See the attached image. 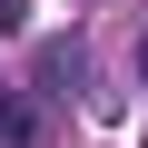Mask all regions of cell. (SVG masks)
Wrapping results in <instances>:
<instances>
[{
  "label": "cell",
  "instance_id": "obj_2",
  "mask_svg": "<svg viewBox=\"0 0 148 148\" xmlns=\"http://www.w3.org/2000/svg\"><path fill=\"white\" fill-rule=\"evenodd\" d=\"M138 69H148V49H138Z\"/></svg>",
  "mask_w": 148,
  "mask_h": 148
},
{
  "label": "cell",
  "instance_id": "obj_1",
  "mask_svg": "<svg viewBox=\"0 0 148 148\" xmlns=\"http://www.w3.org/2000/svg\"><path fill=\"white\" fill-rule=\"evenodd\" d=\"M0 148H40V109L30 99H0Z\"/></svg>",
  "mask_w": 148,
  "mask_h": 148
}]
</instances>
